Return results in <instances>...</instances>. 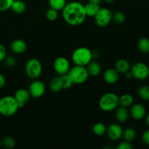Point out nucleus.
<instances>
[{"mask_svg":"<svg viewBox=\"0 0 149 149\" xmlns=\"http://www.w3.org/2000/svg\"><path fill=\"white\" fill-rule=\"evenodd\" d=\"M20 109L14 96H4L0 99V114L11 116L17 113Z\"/></svg>","mask_w":149,"mask_h":149,"instance_id":"obj_2","label":"nucleus"},{"mask_svg":"<svg viewBox=\"0 0 149 149\" xmlns=\"http://www.w3.org/2000/svg\"><path fill=\"white\" fill-rule=\"evenodd\" d=\"M126 20V16L121 12H115V13L112 14V20L114 23H117V24H121L124 23Z\"/></svg>","mask_w":149,"mask_h":149,"instance_id":"obj_30","label":"nucleus"},{"mask_svg":"<svg viewBox=\"0 0 149 149\" xmlns=\"http://www.w3.org/2000/svg\"><path fill=\"white\" fill-rule=\"evenodd\" d=\"M49 87L50 90L53 92V93H58L62 90V86H61V79H60V77H56L53 78L51 80L49 83Z\"/></svg>","mask_w":149,"mask_h":149,"instance_id":"obj_21","label":"nucleus"},{"mask_svg":"<svg viewBox=\"0 0 149 149\" xmlns=\"http://www.w3.org/2000/svg\"><path fill=\"white\" fill-rule=\"evenodd\" d=\"M117 149H131L132 148V146L131 145L130 142L128 141H123L121 142L118 146H117Z\"/></svg>","mask_w":149,"mask_h":149,"instance_id":"obj_34","label":"nucleus"},{"mask_svg":"<svg viewBox=\"0 0 149 149\" xmlns=\"http://www.w3.org/2000/svg\"><path fill=\"white\" fill-rule=\"evenodd\" d=\"M6 57H7V50H6L5 47L0 44V62L4 61Z\"/></svg>","mask_w":149,"mask_h":149,"instance_id":"obj_35","label":"nucleus"},{"mask_svg":"<svg viewBox=\"0 0 149 149\" xmlns=\"http://www.w3.org/2000/svg\"><path fill=\"white\" fill-rule=\"evenodd\" d=\"M129 114L135 120H140L145 116V108L143 105L140 104V103H136V104L132 105L131 109H130Z\"/></svg>","mask_w":149,"mask_h":149,"instance_id":"obj_13","label":"nucleus"},{"mask_svg":"<svg viewBox=\"0 0 149 149\" xmlns=\"http://www.w3.org/2000/svg\"><path fill=\"white\" fill-rule=\"evenodd\" d=\"M132 77L137 80H145L149 77V68L143 62L134 63L130 68Z\"/></svg>","mask_w":149,"mask_h":149,"instance_id":"obj_7","label":"nucleus"},{"mask_svg":"<svg viewBox=\"0 0 149 149\" xmlns=\"http://www.w3.org/2000/svg\"><path fill=\"white\" fill-rule=\"evenodd\" d=\"M1 142H2V145L4 146L5 148H13L15 146V141L14 140V138H13L10 136H5L3 138V139L1 140Z\"/></svg>","mask_w":149,"mask_h":149,"instance_id":"obj_29","label":"nucleus"},{"mask_svg":"<svg viewBox=\"0 0 149 149\" xmlns=\"http://www.w3.org/2000/svg\"><path fill=\"white\" fill-rule=\"evenodd\" d=\"M68 75L71 78L73 84H80L87 81L89 77L86 66L75 65L70 68L68 72Z\"/></svg>","mask_w":149,"mask_h":149,"instance_id":"obj_5","label":"nucleus"},{"mask_svg":"<svg viewBox=\"0 0 149 149\" xmlns=\"http://www.w3.org/2000/svg\"><path fill=\"white\" fill-rule=\"evenodd\" d=\"M112 13L108 8H100L94 16L95 23L99 27H105L112 20Z\"/></svg>","mask_w":149,"mask_h":149,"instance_id":"obj_8","label":"nucleus"},{"mask_svg":"<svg viewBox=\"0 0 149 149\" xmlns=\"http://www.w3.org/2000/svg\"><path fill=\"white\" fill-rule=\"evenodd\" d=\"M11 50L15 54H22L27 49V45L24 41L21 39H15L10 45Z\"/></svg>","mask_w":149,"mask_h":149,"instance_id":"obj_15","label":"nucleus"},{"mask_svg":"<svg viewBox=\"0 0 149 149\" xmlns=\"http://www.w3.org/2000/svg\"><path fill=\"white\" fill-rule=\"evenodd\" d=\"M119 105V97L115 93H108L100 97L99 106L101 110L109 112L115 110Z\"/></svg>","mask_w":149,"mask_h":149,"instance_id":"obj_4","label":"nucleus"},{"mask_svg":"<svg viewBox=\"0 0 149 149\" xmlns=\"http://www.w3.org/2000/svg\"><path fill=\"white\" fill-rule=\"evenodd\" d=\"M79 1H82V0H79Z\"/></svg>","mask_w":149,"mask_h":149,"instance_id":"obj_43","label":"nucleus"},{"mask_svg":"<svg viewBox=\"0 0 149 149\" xmlns=\"http://www.w3.org/2000/svg\"><path fill=\"white\" fill-rule=\"evenodd\" d=\"M42 71V66L40 61L36 58H32L26 62L25 65V72L28 77L36 79L40 77Z\"/></svg>","mask_w":149,"mask_h":149,"instance_id":"obj_6","label":"nucleus"},{"mask_svg":"<svg viewBox=\"0 0 149 149\" xmlns=\"http://www.w3.org/2000/svg\"><path fill=\"white\" fill-rule=\"evenodd\" d=\"M86 67L89 76H91V77H96L99 75L102 71L100 64L95 61H91Z\"/></svg>","mask_w":149,"mask_h":149,"instance_id":"obj_18","label":"nucleus"},{"mask_svg":"<svg viewBox=\"0 0 149 149\" xmlns=\"http://www.w3.org/2000/svg\"><path fill=\"white\" fill-rule=\"evenodd\" d=\"M129 115V111L127 108L124 106H121L115 111V119L120 123H124L127 122Z\"/></svg>","mask_w":149,"mask_h":149,"instance_id":"obj_16","label":"nucleus"},{"mask_svg":"<svg viewBox=\"0 0 149 149\" xmlns=\"http://www.w3.org/2000/svg\"><path fill=\"white\" fill-rule=\"evenodd\" d=\"M137 94L141 99L144 100H149V86L143 85L137 90Z\"/></svg>","mask_w":149,"mask_h":149,"instance_id":"obj_27","label":"nucleus"},{"mask_svg":"<svg viewBox=\"0 0 149 149\" xmlns=\"http://www.w3.org/2000/svg\"><path fill=\"white\" fill-rule=\"evenodd\" d=\"M134 102V99L133 97L129 94H124L119 97V104L121 106H124V107H129V106H131Z\"/></svg>","mask_w":149,"mask_h":149,"instance_id":"obj_25","label":"nucleus"},{"mask_svg":"<svg viewBox=\"0 0 149 149\" xmlns=\"http://www.w3.org/2000/svg\"><path fill=\"white\" fill-rule=\"evenodd\" d=\"M1 145H2V142H1V140L0 139V147L1 146Z\"/></svg>","mask_w":149,"mask_h":149,"instance_id":"obj_42","label":"nucleus"},{"mask_svg":"<svg viewBox=\"0 0 149 149\" xmlns=\"http://www.w3.org/2000/svg\"><path fill=\"white\" fill-rule=\"evenodd\" d=\"M104 1L107 3H112L115 0H104Z\"/></svg>","mask_w":149,"mask_h":149,"instance_id":"obj_41","label":"nucleus"},{"mask_svg":"<svg viewBox=\"0 0 149 149\" xmlns=\"http://www.w3.org/2000/svg\"><path fill=\"white\" fill-rule=\"evenodd\" d=\"M145 123L149 127V113L145 115Z\"/></svg>","mask_w":149,"mask_h":149,"instance_id":"obj_40","label":"nucleus"},{"mask_svg":"<svg viewBox=\"0 0 149 149\" xmlns=\"http://www.w3.org/2000/svg\"><path fill=\"white\" fill-rule=\"evenodd\" d=\"M103 78L108 84H115L119 79V73L115 68H108L104 73Z\"/></svg>","mask_w":149,"mask_h":149,"instance_id":"obj_14","label":"nucleus"},{"mask_svg":"<svg viewBox=\"0 0 149 149\" xmlns=\"http://www.w3.org/2000/svg\"><path fill=\"white\" fill-rule=\"evenodd\" d=\"M93 132L97 136H102L106 133L107 127L102 122H98L96 123L93 126Z\"/></svg>","mask_w":149,"mask_h":149,"instance_id":"obj_26","label":"nucleus"},{"mask_svg":"<svg viewBox=\"0 0 149 149\" xmlns=\"http://www.w3.org/2000/svg\"><path fill=\"white\" fill-rule=\"evenodd\" d=\"M136 131L134 128L132 127H128L126 128L124 131H123L122 137L124 138V141H128V142L131 143V141H134L136 138Z\"/></svg>","mask_w":149,"mask_h":149,"instance_id":"obj_22","label":"nucleus"},{"mask_svg":"<svg viewBox=\"0 0 149 149\" xmlns=\"http://www.w3.org/2000/svg\"><path fill=\"white\" fill-rule=\"evenodd\" d=\"M30 93L26 89H19L15 92L14 95L15 99L18 104L19 108H22L26 105V103L30 99Z\"/></svg>","mask_w":149,"mask_h":149,"instance_id":"obj_12","label":"nucleus"},{"mask_svg":"<svg viewBox=\"0 0 149 149\" xmlns=\"http://www.w3.org/2000/svg\"><path fill=\"white\" fill-rule=\"evenodd\" d=\"M84 8L86 16H88V17H94L99 10V9H100V7H99V4L89 2L86 5H84Z\"/></svg>","mask_w":149,"mask_h":149,"instance_id":"obj_20","label":"nucleus"},{"mask_svg":"<svg viewBox=\"0 0 149 149\" xmlns=\"http://www.w3.org/2000/svg\"><path fill=\"white\" fill-rule=\"evenodd\" d=\"M10 9L16 14H22L26 10V6L23 0H14Z\"/></svg>","mask_w":149,"mask_h":149,"instance_id":"obj_19","label":"nucleus"},{"mask_svg":"<svg viewBox=\"0 0 149 149\" xmlns=\"http://www.w3.org/2000/svg\"><path fill=\"white\" fill-rule=\"evenodd\" d=\"M64 21L70 26H77L82 24L86 17L84 5L79 1H71L62 10Z\"/></svg>","mask_w":149,"mask_h":149,"instance_id":"obj_1","label":"nucleus"},{"mask_svg":"<svg viewBox=\"0 0 149 149\" xmlns=\"http://www.w3.org/2000/svg\"><path fill=\"white\" fill-rule=\"evenodd\" d=\"M6 80L4 77L3 76V74L1 73H0V89H1L2 87H4V86L5 85Z\"/></svg>","mask_w":149,"mask_h":149,"instance_id":"obj_37","label":"nucleus"},{"mask_svg":"<svg viewBox=\"0 0 149 149\" xmlns=\"http://www.w3.org/2000/svg\"><path fill=\"white\" fill-rule=\"evenodd\" d=\"M14 0H0V12L8 10L11 7Z\"/></svg>","mask_w":149,"mask_h":149,"instance_id":"obj_32","label":"nucleus"},{"mask_svg":"<svg viewBox=\"0 0 149 149\" xmlns=\"http://www.w3.org/2000/svg\"><path fill=\"white\" fill-rule=\"evenodd\" d=\"M102 0H89V2L93 3V4H99L102 2Z\"/></svg>","mask_w":149,"mask_h":149,"instance_id":"obj_38","label":"nucleus"},{"mask_svg":"<svg viewBox=\"0 0 149 149\" xmlns=\"http://www.w3.org/2000/svg\"><path fill=\"white\" fill-rule=\"evenodd\" d=\"M48 4L51 8L54 9L57 11H60L64 9L67 4L66 0H48Z\"/></svg>","mask_w":149,"mask_h":149,"instance_id":"obj_24","label":"nucleus"},{"mask_svg":"<svg viewBox=\"0 0 149 149\" xmlns=\"http://www.w3.org/2000/svg\"><path fill=\"white\" fill-rule=\"evenodd\" d=\"M4 63L6 64V65L10 68L12 67H14L15 65L17 64V61H16L15 58L13 56H7L5 58V59L4 60Z\"/></svg>","mask_w":149,"mask_h":149,"instance_id":"obj_33","label":"nucleus"},{"mask_svg":"<svg viewBox=\"0 0 149 149\" xmlns=\"http://www.w3.org/2000/svg\"><path fill=\"white\" fill-rule=\"evenodd\" d=\"M125 77H126V78H127V79H131V77H132V74H131V71H129L128 72H127V73H125Z\"/></svg>","mask_w":149,"mask_h":149,"instance_id":"obj_39","label":"nucleus"},{"mask_svg":"<svg viewBox=\"0 0 149 149\" xmlns=\"http://www.w3.org/2000/svg\"><path fill=\"white\" fill-rule=\"evenodd\" d=\"M142 141L145 145L149 146V129L144 131L142 135Z\"/></svg>","mask_w":149,"mask_h":149,"instance_id":"obj_36","label":"nucleus"},{"mask_svg":"<svg viewBox=\"0 0 149 149\" xmlns=\"http://www.w3.org/2000/svg\"><path fill=\"white\" fill-rule=\"evenodd\" d=\"M93 58L91 50L85 47L77 48L72 55V60L77 65L86 66Z\"/></svg>","mask_w":149,"mask_h":149,"instance_id":"obj_3","label":"nucleus"},{"mask_svg":"<svg viewBox=\"0 0 149 149\" xmlns=\"http://www.w3.org/2000/svg\"><path fill=\"white\" fill-rule=\"evenodd\" d=\"M59 77L60 79H61L62 89H65V90L66 89H69L72 86V84H74L72 81L71 78L68 75V74H64V75H61Z\"/></svg>","mask_w":149,"mask_h":149,"instance_id":"obj_28","label":"nucleus"},{"mask_svg":"<svg viewBox=\"0 0 149 149\" xmlns=\"http://www.w3.org/2000/svg\"><path fill=\"white\" fill-rule=\"evenodd\" d=\"M115 68L119 74H125L131 68L129 61L126 59H118L115 63Z\"/></svg>","mask_w":149,"mask_h":149,"instance_id":"obj_17","label":"nucleus"},{"mask_svg":"<svg viewBox=\"0 0 149 149\" xmlns=\"http://www.w3.org/2000/svg\"><path fill=\"white\" fill-rule=\"evenodd\" d=\"M137 48L142 53H148L149 52V39L147 37H142L139 40L137 44Z\"/></svg>","mask_w":149,"mask_h":149,"instance_id":"obj_23","label":"nucleus"},{"mask_svg":"<svg viewBox=\"0 0 149 149\" xmlns=\"http://www.w3.org/2000/svg\"><path fill=\"white\" fill-rule=\"evenodd\" d=\"M53 68L58 76L68 74L70 70V63L68 60L64 57H59L56 58L53 63Z\"/></svg>","mask_w":149,"mask_h":149,"instance_id":"obj_9","label":"nucleus"},{"mask_svg":"<svg viewBox=\"0 0 149 149\" xmlns=\"http://www.w3.org/2000/svg\"><path fill=\"white\" fill-rule=\"evenodd\" d=\"M58 11L54 9L51 8L48 9L46 11V13H45V16H46L47 19L50 21H54V20H56L58 18Z\"/></svg>","mask_w":149,"mask_h":149,"instance_id":"obj_31","label":"nucleus"},{"mask_svg":"<svg viewBox=\"0 0 149 149\" xmlns=\"http://www.w3.org/2000/svg\"><path fill=\"white\" fill-rule=\"evenodd\" d=\"M29 92L31 97L34 98H39L42 97L45 92V86L42 81L35 80L29 85Z\"/></svg>","mask_w":149,"mask_h":149,"instance_id":"obj_10","label":"nucleus"},{"mask_svg":"<svg viewBox=\"0 0 149 149\" xmlns=\"http://www.w3.org/2000/svg\"><path fill=\"white\" fill-rule=\"evenodd\" d=\"M123 129L118 124L112 123L107 127L106 133L109 139L116 141L121 139L123 135Z\"/></svg>","mask_w":149,"mask_h":149,"instance_id":"obj_11","label":"nucleus"}]
</instances>
